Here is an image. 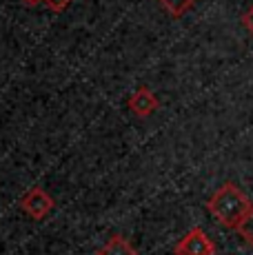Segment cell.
Instances as JSON below:
<instances>
[{
	"instance_id": "obj_6",
	"label": "cell",
	"mask_w": 253,
	"mask_h": 255,
	"mask_svg": "<svg viewBox=\"0 0 253 255\" xmlns=\"http://www.w3.org/2000/svg\"><path fill=\"white\" fill-rule=\"evenodd\" d=\"M158 2L171 18H182L198 0H158Z\"/></svg>"
},
{
	"instance_id": "obj_9",
	"label": "cell",
	"mask_w": 253,
	"mask_h": 255,
	"mask_svg": "<svg viewBox=\"0 0 253 255\" xmlns=\"http://www.w3.org/2000/svg\"><path fill=\"white\" fill-rule=\"evenodd\" d=\"M242 24H245V29L253 36V4L242 13Z\"/></svg>"
},
{
	"instance_id": "obj_4",
	"label": "cell",
	"mask_w": 253,
	"mask_h": 255,
	"mask_svg": "<svg viewBox=\"0 0 253 255\" xmlns=\"http://www.w3.org/2000/svg\"><path fill=\"white\" fill-rule=\"evenodd\" d=\"M126 107H129V111L133 116L149 118V116H153L155 111H158L160 100H158V96H155V93L149 89V87H138V89H135L129 96V100H126Z\"/></svg>"
},
{
	"instance_id": "obj_8",
	"label": "cell",
	"mask_w": 253,
	"mask_h": 255,
	"mask_svg": "<svg viewBox=\"0 0 253 255\" xmlns=\"http://www.w3.org/2000/svg\"><path fill=\"white\" fill-rule=\"evenodd\" d=\"M42 4L53 13H62L71 4V0H42Z\"/></svg>"
},
{
	"instance_id": "obj_10",
	"label": "cell",
	"mask_w": 253,
	"mask_h": 255,
	"mask_svg": "<svg viewBox=\"0 0 253 255\" xmlns=\"http://www.w3.org/2000/svg\"><path fill=\"white\" fill-rule=\"evenodd\" d=\"M25 4H29V7H36V4H40L42 0H22Z\"/></svg>"
},
{
	"instance_id": "obj_5",
	"label": "cell",
	"mask_w": 253,
	"mask_h": 255,
	"mask_svg": "<svg viewBox=\"0 0 253 255\" xmlns=\"http://www.w3.org/2000/svg\"><path fill=\"white\" fill-rule=\"evenodd\" d=\"M96 255H138V251H135L133 244L126 238H123V235H111L105 247L98 249Z\"/></svg>"
},
{
	"instance_id": "obj_7",
	"label": "cell",
	"mask_w": 253,
	"mask_h": 255,
	"mask_svg": "<svg viewBox=\"0 0 253 255\" xmlns=\"http://www.w3.org/2000/svg\"><path fill=\"white\" fill-rule=\"evenodd\" d=\"M236 233L240 235V240L245 244H249L253 249V207L247 211V215L240 220V224L236 227Z\"/></svg>"
},
{
	"instance_id": "obj_2",
	"label": "cell",
	"mask_w": 253,
	"mask_h": 255,
	"mask_svg": "<svg viewBox=\"0 0 253 255\" xmlns=\"http://www.w3.org/2000/svg\"><path fill=\"white\" fill-rule=\"evenodd\" d=\"M173 255H216V244L202 227H193L173 244Z\"/></svg>"
},
{
	"instance_id": "obj_1",
	"label": "cell",
	"mask_w": 253,
	"mask_h": 255,
	"mask_svg": "<svg viewBox=\"0 0 253 255\" xmlns=\"http://www.w3.org/2000/svg\"><path fill=\"white\" fill-rule=\"evenodd\" d=\"M251 207L253 202L236 182L220 184L213 191L211 198L207 200V211L216 218V222L222 224L225 229H233V231Z\"/></svg>"
},
{
	"instance_id": "obj_3",
	"label": "cell",
	"mask_w": 253,
	"mask_h": 255,
	"mask_svg": "<svg viewBox=\"0 0 253 255\" xmlns=\"http://www.w3.org/2000/svg\"><path fill=\"white\" fill-rule=\"evenodd\" d=\"M20 209L31 220L40 222V220H45L53 211V198L42 186H33V189H29L20 198Z\"/></svg>"
}]
</instances>
